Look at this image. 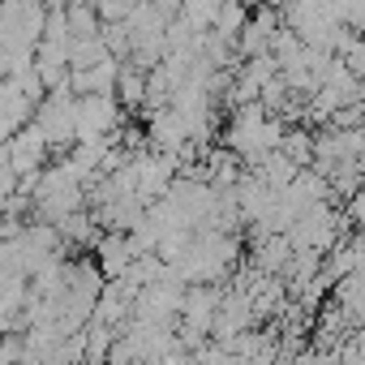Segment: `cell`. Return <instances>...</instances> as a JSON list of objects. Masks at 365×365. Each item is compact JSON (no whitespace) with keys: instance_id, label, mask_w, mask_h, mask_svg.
<instances>
[{"instance_id":"5b68a950","label":"cell","mask_w":365,"mask_h":365,"mask_svg":"<svg viewBox=\"0 0 365 365\" xmlns=\"http://www.w3.org/2000/svg\"><path fill=\"white\" fill-rule=\"evenodd\" d=\"M133 258H138V254H133V245H129V232L103 228V232L95 237V262H99L103 279H120V275L129 271Z\"/></svg>"},{"instance_id":"52a82bcc","label":"cell","mask_w":365,"mask_h":365,"mask_svg":"<svg viewBox=\"0 0 365 365\" xmlns=\"http://www.w3.org/2000/svg\"><path fill=\"white\" fill-rule=\"evenodd\" d=\"M116 99H120V108H125V112H142V99H146V69H138L129 56H120Z\"/></svg>"},{"instance_id":"9c48e42d","label":"cell","mask_w":365,"mask_h":365,"mask_svg":"<svg viewBox=\"0 0 365 365\" xmlns=\"http://www.w3.org/2000/svg\"><path fill=\"white\" fill-rule=\"evenodd\" d=\"M279 150H284L297 168H309V159H314V133L301 129V125H288L284 138H279Z\"/></svg>"},{"instance_id":"4fadbf2b","label":"cell","mask_w":365,"mask_h":365,"mask_svg":"<svg viewBox=\"0 0 365 365\" xmlns=\"http://www.w3.org/2000/svg\"><path fill=\"white\" fill-rule=\"evenodd\" d=\"M0 5H5V0H0Z\"/></svg>"},{"instance_id":"8992f818","label":"cell","mask_w":365,"mask_h":365,"mask_svg":"<svg viewBox=\"0 0 365 365\" xmlns=\"http://www.w3.org/2000/svg\"><path fill=\"white\" fill-rule=\"evenodd\" d=\"M220 297H224V288H220V284H185V301H180V322H190V327H198V331H207V335H211V322H215Z\"/></svg>"},{"instance_id":"7a4b0ae2","label":"cell","mask_w":365,"mask_h":365,"mask_svg":"<svg viewBox=\"0 0 365 365\" xmlns=\"http://www.w3.org/2000/svg\"><path fill=\"white\" fill-rule=\"evenodd\" d=\"M5 150H9V168L18 172V176H26V172H39L43 168V159H48V138H43V129L35 125V120H26L22 129H14L9 138H5Z\"/></svg>"},{"instance_id":"7c38bea8","label":"cell","mask_w":365,"mask_h":365,"mask_svg":"<svg viewBox=\"0 0 365 365\" xmlns=\"http://www.w3.org/2000/svg\"><path fill=\"white\" fill-rule=\"evenodd\" d=\"M9 73H14V52L0 43V78H9Z\"/></svg>"},{"instance_id":"277c9868","label":"cell","mask_w":365,"mask_h":365,"mask_svg":"<svg viewBox=\"0 0 365 365\" xmlns=\"http://www.w3.org/2000/svg\"><path fill=\"white\" fill-rule=\"evenodd\" d=\"M116 73H120V56H99L86 69H69V91L73 95H116Z\"/></svg>"},{"instance_id":"30bf717a","label":"cell","mask_w":365,"mask_h":365,"mask_svg":"<svg viewBox=\"0 0 365 365\" xmlns=\"http://www.w3.org/2000/svg\"><path fill=\"white\" fill-rule=\"evenodd\" d=\"M245 22H250V9L241 5V0H224V5H220V14H215V22H211V26H215L220 35H228V39L237 43V35L245 31Z\"/></svg>"},{"instance_id":"ba28073f","label":"cell","mask_w":365,"mask_h":365,"mask_svg":"<svg viewBox=\"0 0 365 365\" xmlns=\"http://www.w3.org/2000/svg\"><path fill=\"white\" fill-rule=\"evenodd\" d=\"M254 172H258V176L267 180L271 190H284L288 180L297 176V163H292V159H288V155H284L279 146H271V150H262V159L254 163Z\"/></svg>"},{"instance_id":"3957f363","label":"cell","mask_w":365,"mask_h":365,"mask_svg":"<svg viewBox=\"0 0 365 365\" xmlns=\"http://www.w3.org/2000/svg\"><path fill=\"white\" fill-rule=\"evenodd\" d=\"M146 142L155 150H180L190 142V120L180 116L172 103H163V108L146 112Z\"/></svg>"},{"instance_id":"8fae6325","label":"cell","mask_w":365,"mask_h":365,"mask_svg":"<svg viewBox=\"0 0 365 365\" xmlns=\"http://www.w3.org/2000/svg\"><path fill=\"white\" fill-rule=\"evenodd\" d=\"M99 35H103V43H108V52H112V56H129L133 39H129V26H125V22H103V26H99Z\"/></svg>"},{"instance_id":"6da1fadb","label":"cell","mask_w":365,"mask_h":365,"mask_svg":"<svg viewBox=\"0 0 365 365\" xmlns=\"http://www.w3.org/2000/svg\"><path fill=\"white\" fill-rule=\"evenodd\" d=\"M125 125L116 95H78V138H112Z\"/></svg>"}]
</instances>
